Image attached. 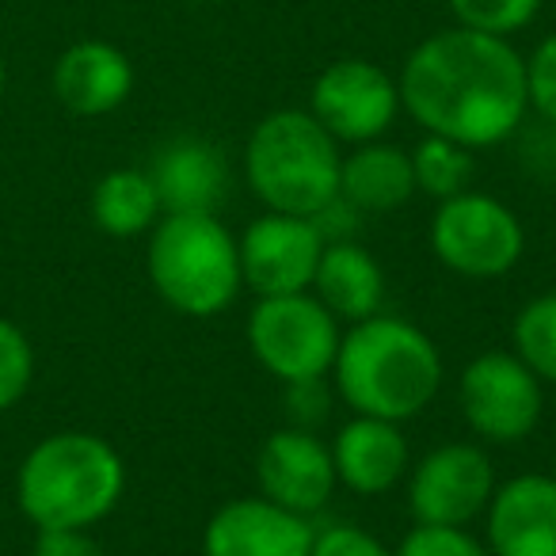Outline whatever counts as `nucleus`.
<instances>
[{
  "label": "nucleus",
  "mask_w": 556,
  "mask_h": 556,
  "mask_svg": "<svg viewBox=\"0 0 556 556\" xmlns=\"http://www.w3.org/2000/svg\"><path fill=\"white\" fill-rule=\"evenodd\" d=\"M396 88L401 111H408L416 126L472 153L518 138L530 118L526 58L510 39L469 27L427 35L404 58Z\"/></svg>",
  "instance_id": "f257e3e1"
},
{
  "label": "nucleus",
  "mask_w": 556,
  "mask_h": 556,
  "mask_svg": "<svg viewBox=\"0 0 556 556\" xmlns=\"http://www.w3.org/2000/svg\"><path fill=\"white\" fill-rule=\"evenodd\" d=\"M442 374V355L424 328L378 313L348 325L332 363V386L355 416L408 424L431 408Z\"/></svg>",
  "instance_id": "f03ea898"
},
{
  "label": "nucleus",
  "mask_w": 556,
  "mask_h": 556,
  "mask_svg": "<svg viewBox=\"0 0 556 556\" xmlns=\"http://www.w3.org/2000/svg\"><path fill=\"white\" fill-rule=\"evenodd\" d=\"M123 492V457L88 431L42 439L16 472V503L39 530H92L118 507Z\"/></svg>",
  "instance_id": "7ed1b4c3"
},
{
  "label": "nucleus",
  "mask_w": 556,
  "mask_h": 556,
  "mask_svg": "<svg viewBox=\"0 0 556 556\" xmlns=\"http://www.w3.org/2000/svg\"><path fill=\"white\" fill-rule=\"evenodd\" d=\"M343 146L313 111H270L244 146V179L252 194L278 214L313 217L340 194Z\"/></svg>",
  "instance_id": "20e7f679"
},
{
  "label": "nucleus",
  "mask_w": 556,
  "mask_h": 556,
  "mask_svg": "<svg viewBox=\"0 0 556 556\" xmlns=\"http://www.w3.org/2000/svg\"><path fill=\"white\" fill-rule=\"evenodd\" d=\"M149 282L184 317H217L237 302L240 275L237 237L217 214H164L149 229Z\"/></svg>",
  "instance_id": "39448f33"
},
{
  "label": "nucleus",
  "mask_w": 556,
  "mask_h": 556,
  "mask_svg": "<svg viewBox=\"0 0 556 556\" xmlns=\"http://www.w3.org/2000/svg\"><path fill=\"white\" fill-rule=\"evenodd\" d=\"M340 340L343 325L317 302L313 290L260 298L248 313V348L255 363L282 386L328 378Z\"/></svg>",
  "instance_id": "423d86ee"
},
{
  "label": "nucleus",
  "mask_w": 556,
  "mask_h": 556,
  "mask_svg": "<svg viewBox=\"0 0 556 556\" xmlns=\"http://www.w3.org/2000/svg\"><path fill=\"white\" fill-rule=\"evenodd\" d=\"M431 252L462 278H503L522 263L526 229L507 202L469 187L434 206Z\"/></svg>",
  "instance_id": "0eeeda50"
},
{
  "label": "nucleus",
  "mask_w": 556,
  "mask_h": 556,
  "mask_svg": "<svg viewBox=\"0 0 556 556\" xmlns=\"http://www.w3.org/2000/svg\"><path fill=\"white\" fill-rule=\"evenodd\" d=\"M457 404L477 439L518 446L541 424L545 381L515 351H484L457 378Z\"/></svg>",
  "instance_id": "6e6552de"
},
{
  "label": "nucleus",
  "mask_w": 556,
  "mask_h": 556,
  "mask_svg": "<svg viewBox=\"0 0 556 556\" xmlns=\"http://www.w3.org/2000/svg\"><path fill=\"white\" fill-rule=\"evenodd\" d=\"M309 111L340 146H366L396 123L401 88L366 58H340L313 80Z\"/></svg>",
  "instance_id": "1a4fd4ad"
},
{
  "label": "nucleus",
  "mask_w": 556,
  "mask_h": 556,
  "mask_svg": "<svg viewBox=\"0 0 556 556\" xmlns=\"http://www.w3.org/2000/svg\"><path fill=\"white\" fill-rule=\"evenodd\" d=\"M495 465L477 442L434 446L408 472V510L419 526H469L495 492Z\"/></svg>",
  "instance_id": "9d476101"
},
{
  "label": "nucleus",
  "mask_w": 556,
  "mask_h": 556,
  "mask_svg": "<svg viewBox=\"0 0 556 556\" xmlns=\"http://www.w3.org/2000/svg\"><path fill=\"white\" fill-rule=\"evenodd\" d=\"M237 248L244 287L255 290V298H278L313 290L320 255H325V237L313 225V217L267 210L248 222Z\"/></svg>",
  "instance_id": "9b49d317"
},
{
  "label": "nucleus",
  "mask_w": 556,
  "mask_h": 556,
  "mask_svg": "<svg viewBox=\"0 0 556 556\" xmlns=\"http://www.w3.org/2000/svg\"><path fill=\"white\" fill-rule=\"evenodd\" d=\"M255 484H260L263 500L313 518L328 507L332 492L340 488L332 446L305 427H278L263 439L260 454H255Z\"/></svg>",
  "instance_id": "f8f14e48"
},
{
  "label": "nucleus",
  "mask_w": 556,
  "mask_h": 556,
  "mask_svg": "<svg viewBox=\"0 0 556 556\" xmlns=\"http://www.w3.org/2000/svg\"><path fill=\"white\" fill-rule=\"evenodd\" d=\"M317 526L263 495L229 500L202 530V556H309Z\"/></svg>",
  "instance_id": "ddd939ff"
},
{
  "label": "nucleus",
  "mask_w": 556,
  "mask_h": 556,
  "mask_svg": "<svg viewBox=\"0 0 556 556\" xmlns=\"http://www.w3.org/2000/svg\"><path fill=\"white\" fill-rule=\"evenodd\" d=\"M492 556H556V477L522 472L495 484L484 507Z\"/></svg>",
  "instance_id": "4468645a"
},
{
  "label": "nucleus",
  "mask_w": 556,
  "mask_h": 556,
  "mask_svg": "<svg viewBox=\"0 0 556 556\" xmlns=\"http://www.w3.org/2000/svg\"><path fill=\"white\" fill-rule=\"evenodd\" d=\"M164 214H217L229 199V161L206 138H172L149 164Z\"/></svg>",
  "instance_id": "2eb2a0df"
},
{
  "label": "nucleus",
  "mask_w": 556,
  "mask_h": 556,
  "mask_svg": "<svg viewBox=\"0 0 556 556\" xmlns=\"http://www.w3.org/2000/svg\"><path fill=\"white\" fill-rule=\"evenodd\" d=\"M54 96L70 115L103 118L118 111L134 92V62L103 39H85L62 50L54 62Z\"/></svg>",
  "instance_id": "dca6fc26"
},
{
  "label": "nucleus",
  "mask_w": 556,
  "mask_h": 556,
  "mask_svg": "<svg viewBox=\"0 0 556 556\" xmlns=\"http://www.w3.org/2000/svg\"><path fill=\"white\" fill-rule=\"evenodd\" d=\"M336 480L355 495H386L408 477L412 454L401 424L351 416L332 439Z\"/></svg>",
  "instance_id": "f3484780"
},
{
  "label": "nucleus",
  "mask_w": 556,
  "mask_h": 556,
  "mask_svg": "<svg viewBox=\"0 0 556 556\" xmlns=\"http://www.w3.org/2000/svg\"><path fill=\"white\" fill-rule=\"evenodd\" d=\"M313 294L340 325L378 317L386 302V270L358 240H332L320 255Z\"/></svg>",
  "instance_id": "a211bd4d"
},
{
  "label": "nucleus",
  "mask_w": 556,
  "mask_h": 556,
  "mask_svg": "<svg viewBox=\"0 0 556 556\" xmlns=\"http://www.w3.org/2000/svg\"><path fill=\"white\" fill-rule=\"evenodd\" d=\"M340 194L363 214H393L408 206V199L416 194L412 153L389 141L351 146V153H343Z\"/></svg>",
  "instance_id": "6ab92c4d"
},
{
  "label": "nucleus",
  "mask_w": 556,
  "mask_h": 556,
  "mask_svg": "<svg viewBox=\"0 0 556 556\" xmlns=\"http://www.w3.org/2000/svg\"><path fill=\"white\" fill-rule=\"evenodd\" d=\"M164 217L161 194H156L149 172L141 168H115L96 184L92 191V222L100 232L118 240H130L149 232Z\"/></svg>",
  "instance_id": "aec40b11"
},
{
  "label": "nucleus",
  "mask_w": 556,
  "mask_h": 556,
  "mask_svg": "<svg viewBox=\"0 0 556 556\" xmlns=\"http://www.w3.org/2000/svg\"><path fill=\"white\" fill-rule=\"evenodd\" d=\"M472 149L457 146L439 134H427L416 149H412V172H416V191L431 194L434 202L454 199V194L469 191L472 184Z\"/></svg>",
  "instance_id": "412c9836"
},
{
  "label": "nucleus",
  "mask_w": 556,
  "mask_h": 556,
  "mask_svg": "<svg viewBox=\"0 0 556 556\" xmlns=\"http://www.w3.org/2000/svg\"><path fill=\"white\" fill-rule=\"evenodd\" d=\"M510 343L545 386H556V294H538L518 309Z\"/></svg>",
  "instance_id": "4be33fe9"
},
{
  "label": "nucleus",
  "mask_w": 556,
  "mask_h": 556,
  "mask_svg": "<svg viewBox=\"0 0 556 556\" xmlns=\"http://www.w3.org/2000/svg\"><path fill=\"white\" fill-rule=\"evenodd\" d=\"M457 27H469L495 39H515L538 20L545 0H446Z\"/></svg>",
  "instance_id": "5701e85b"
},
{
  "label": "nucleus",
  "mask_w": 556,
  "mask_h": 556,
  "mask_svg": "<svg viewBox=\"0 0 556 556\" xmlns=\"http://www.w3.org/2000/svg\"><path fill=\"white\" fill-rule=\"evenodd\" d=\"M35 378V348L20 325L0 317V412L16 408Z\"/></svg>",
  "instance_id": "b1692460"
},
{
  "label": "nucleus",
  "mask_w": 556,
  "mask_h": 556,
  "mask_svg": "<svg viewBox=\"0 0 556 556\" xmlns=\"http://www.w3.org/2000/svg\"><path fill=\"white\" fill-rule=\"evenodd\" d=\"M393 556H492L480 538L465 526H419L404 533Z\"/></svg>",
  "instance_id": "393cba45"
},
{
  "label": "nucleus",
  "mask_w": 556,
  "mask_h": 556,
  "mask_svg": "<svg viewBox=\"0 0 556 556\" xmlns=\"http://www.w3.org/2000/svg\"><path fill=\"white\" fill-rule=\"evenodd\" d=\"M526 88H530V111L541 123L556 126V31L533 47L526 58Z\"/></svg>",
  "instance_id": "a878e982"
},
{
  "label": "nucleus",
  "mask_w": 556,
  "mask_h": 556,
  "mask_svg": "<svg viewBox=\"0 0 556 556\" xmlns=\"http://www.w3.org/2000/svg\"><path fill=\"white\" fill-rule=\"evenodd\" d=\"M282 404L290 412V427H305L317 431L336 404V386L328 378H309V381H290L282 386Z\"/></svg>",
  "instance_id": "bb28decb"
},
{
  "label": "nucleus",
  "mask_w": 556,
  "mask_h": 556,
  "mask_svg": "<svg viewBox=\"0 0 556 556\" xmlns=\"http://www.w3.org/2000/svg\"><path fill=\"white\" fill-rule=\"evenodd\" d=\"M309 556H393V548H386L370 530L355 522H332L325 530H317Z\"/></svg>",
  "instance_id": "cd10ccee"
},
{
  "label": "nucleus",
  "mask_w": 556,
  "mask_h": 556,
  "mask_svg": "<svg viewBox=\"0 0 556 556\" xmlns=\"http://www.w3.org/2000/svg\"><path fill=\"white\" fill-rule=\"evenodd\" d=\"M35 556H108L88 530H39Z\"/></svg>",
  "instance_id": "c85d7f7f"
},
{
  "label": "nucleus",
  "mask_w": 556,
  "mask_h": 556,
  "mask_svg": "<svg viewBox=\"0 0 556 556\" xmlns=\"http://www.w3.org/2000/svg\"><path fill=\"white\" fill-rule=\"evenodd\" d=\"M313 225L320 229L325 244H332V240H355L358 225H363V210L351 206L343 194H336L325 210H317V214H313Z\"/></svg>",
  "instance_id": "c756f323"
},
{
  "label": "nucleus",
  "mask_w": 556,
  "mask_h": 556,
  "mask_svg": "<svg viewBox=\"0 0 556 556\" xmlns=\"http://www.w3.org/2000/svg\"><path fill=\"white\" fill-rule=\"evenodd\" d=\"M522 134V161H526V168H533L538 176H548V179H556V126H548V123H541L538 118V126L533 130H518Z\"/></svg>",
  "instance_id": "7c9ffc66"
},
{
  "label": "nucleus",
  "mask_w": 556,
  "mask_h": 556,
  "mask_svg": "<svg viewBox=\"0 0 556 556\" xmlns=\"http://www.w3.org/2000/svg\"><path fill=\"white\" fill-rule=\"evenodd\" d=\"M4 85H9V73H4V62H0V96H4Z\"/></svg>",
  "instance_id": "2f4dec72"
},
{
  "label": "nucleus",
  "mask_w": 556,
  "mask_h": 556,
  "mask_svg": "<svg viewBox=\"0 0 556 556\" xmlns=\"http://www.w3.org/2000/svg\"><path fill=\"white\" fill-rule=\"evenodd\" d=\"M191 4H222V0H191Z\"/></svg>",
  "instance_id": "473e14b6"
}]
</instances>
